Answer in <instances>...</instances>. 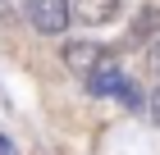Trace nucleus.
<instances>
[{
	"label": "nucleus",
	"mask_w": 160,
	"mask_h": 155,
	"mask_svg": "<svg viewBox=\"0 0 160 155\" xmlns=\"http://www.w3.org/2000/svg\"><path fill=\"white\" fill-rule=\"evenodd\" d=\"M28 23L37 27L41 36H60L64 27L73 23L69 18V0H28Z\"/></svg>",
	"instance_id": "nucleus-1"
},
{
	"label": "nucleus",
	"mask_w": 160,
	"mask_h": 155,
	"mask_svg": "<svg viewBox=\"0 0 160 155\" xmlns=\"http://www.w3.org/2000/svg\"><path fill=\"white\" fill-rule=\"evenodd\" d=\"M119 9H123V0H69V18H78V23H87V27L114 23Z\"/></svg>",
	"instance_id": "nucleus-2"
},
{
	"label": "nucleus",
	"mask_w": 160,
	"mask_h": 155,
	"mask_svg": "<svg viewBox=\"0 0 160 155\" xmlns=\"http://www.w3.org/2000/svg\"><path fill=\"white\" fill-rule=\"evenodd\" d=\"M105 60V46H96V41H64V64H69V73H78V78H87V73L96 69V64Z\"/></svg>",
	"instance_id": "nucleus-3"
},
{
	"label": "nucleus",
	"mask_w": 160,
	"mask_h": 155,
	"mask_svg": "<svg viewBox=\"0 0 160 155\" xmlns=\"http://www.w3.org/2000/svg\"><path fill=\"white\" fill-rule=\"evenodd\" d=\"M82 82H87V91H92V96H114V87L123 82V73H119V60H114L110 50H105V60H101L96 69L87 73Z\"/></svg>",
	"instance_id": "nucleus-4"
},
{
	"label": "nucleus",
	"mask_w": 160,
	"mask_h": 155,
	"mask_svg": "<svg viewBox=\"0 0 160 155\" xmlns=\"http://www.w3.org/2000/svg\"><path fill=\"white\" fill-rule=\"evenodd\" d=\"M156 36H160V9L147 5V9H137L133 27H128V41H133V46H151Z\"/></svg>",
	"instance_id": "nucleus-5"
},
{
	"label": "nucleus",
	"mask_w": 160,
	"mask_h": 155,
	"mask_svg": "<svg viewBox=\"0 0 160 155\" xmlns=\"http://www.w3.org/2000/svg\"><path fill=\"white\" fill-rule=\"evenodd\" d=\"M114 96H119V100H123V105H128V109H137V105H142V96H137V87L128 82V78H123V82L114 87Z\"/></svg>",
	"instance_id": "nucleus-6"
},
{
	"label": "nucleus",
	"mask_w": 160,
	"mask_h": 155,
	"mask_svg": "<svg viewBox=\"0 0 160 155\" xmlns=\"http://www.w3.org/2000/svg\"><path fill=\"white\" fill-rule=\"evenodd\" d=\"M147 114H151V123L160 128V82H156V91L147 96Z\"/></svg>",
	"instance_id": "nucleus-7"
},
{
	"label": "nucleus",
	"mask_w": 160,
	"mask_h": 155,
	"mask_svg": "<svg viewBox=\"0 0 160 155\" xmlns=\"http://www.w3.org/2000/svg\"><path fill=\"white\" fill-rule=\"evenodd\" d=\"M151 64H156V73H160V36L151 41Z\"/></svg>",
	"instance_id": "nucleus-8"
},
{
	"label": "nucleus",
	"mask_w": 160,
	"mask_h": 155,
	"mask_svg": "<svg viewBox=\"0 0 160 155\" xmlns=\"http://www.w3.org/2000/svg\"><path fill=\"white\" fill-rule=\"evenodd\" d=\"M0 155H14V146H9V142H5V137H0Z\"/></svg>",
	"instance_id": "nucleus-9"
}]
</instances>
